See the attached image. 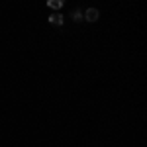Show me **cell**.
<instances>
[{
	"label": "cell",
	"instance_id": "obj_2",
	"mask_svg": "<svg viewBox=\"0 0 147 147\" xmlns=\"http://www.w3.org/2000/svg\"><path fill=\"white\" fill-rule=\"evenodd\" d=\"M49 24L61 26V24H63V16H61V14H51V16H49Z\"/></svg>",
	"mask_w": 147,
	"mask_h": 147
},
{
	"label": "cell",
	"instance_id": "obj_1",
	"mask_svg": "<svg viewBox=\"0 0 147 147\" xmlns=\"http://www.w3.org/2000/svg\"><path fill=\"white\" fill-rule=\"evenodd\" d=\"M98 16H100V12L96 10V8H88V10L84 12V18H86L88 22H96V20H98Z\"/></svg>",
	"mask_w": 147,
	"mask_h": 147
},
{
	"label": "cell",
	"instance_id": "obj_3",
	"mask_svg": "<svg viewBox=\"0 0 147 147\" xmlns=\"http://www.w3.org/2000/svg\"><path fill=\"white\" fill-rule=\"evenodd\" d=\"M49 6H51V8H61V6H63V0H49Z\"/></svg>",
	"mask_w": 147,
	"mask_h": 147
}]
</instances>
